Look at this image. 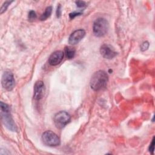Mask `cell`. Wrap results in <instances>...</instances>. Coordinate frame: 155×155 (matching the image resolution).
Segmentation results:
<instances>
[{
    "label": "cell",
    "instance_id": "obj_1",
    "mask_svg": "<svg viewBox=\"0 0 155 155\" xmlns=\"http://www.w3.org/2000/svg\"><path fill=\"white\" fill-rule=\"evenodd\" d=\"M108 81L107 73L104 70H98L94 73L90 79V87L94 91L104 89Z\"/></svg>",
    "mask_w": 155,
    "mask_h": 155
},
{
    "label": "cell",
    "instance_id": "obj_2",
    "mask_svg": "<svg viewBox=\"0 0 155 155\" xmlns=\"http://www.w3.org/2000/svg\"><path fill=\"white\" fill-rule=\"evenodd\" d=\"M1 114L2 123L6 128L12 131H16L17 130L16 125L10 113V108L5 103L1 102Z\"/></svg>",
    "mask_w": 155,
    "mask_h": 155
},
{
    "label": "cell",
    "instance_id": "obj_3",
    "mask_svg": "<svg viewBox=\"0 0 155 155\" xmlns=\"http://www.w3.org/2000/svg\"><path fill=\"white\" fill-rule=\"evenodd\" d=\"M108 28L109 24L107 19L103 18H99L93 23V33L97 37H102L107 33Z\"/></svg>",
    "mask_w": 155,
    "mask_h": 155
},
{
    "label": "cell",
    "instance_id": "obj_4",
    "mask_svg": "<svg viewBox=\"0 0 155 155\" xmlns=\"http://www.w3.org/2000/svg\"><path fill=\"white\" fill-rule=\"evenodd\" d=\"M42 140L43 143L48 146L56 147L59 145L61 141L58 136L54 132L48 130L42 134Z\"/></svg>",
    "mask_w": 155,
    "mask_h": 155
},
{
    "label": "cell",
    "instance_id": "obj_5",
    "mask_svg": "<svg viewBox=\"0 0 155 155\" xmlns=\"http://www.w3.org/2000/svg\"><path fill=\"white\" fill-rule=\"evenodd\" d=\"M71 119L70 115L65 111H61L57 113L54 117V123L58 128H64Z\"/></svg>",
    "mask_w": 155,
    "mask_h": 155
},
{
    "label": "cell",
    "instance_id": "obj_6",
    "mask_svg": "<svg viewBox=\"0 0 155 155\" xmlns=\"http://www.w3.org/2000/svg\"><path fill=\"white\" fill-rule=\"evenodd\" d=\"M1 84L4 89L7 91H12L15 85V80L13 73L10 71H5L4 72Z\"/></svg>",
    "mask_w": 155,
    "mask_h": 155
},
{
    "label": "cell",
    "instance_id": "obj_7",
    "mask_svg": "<svg viewBox=\"0 0 155 155\" xmlns=\"http://www.w3.org/2000/svg\"><path fill=\"white\" fill-rule=\"evenodd\" d=\"M85 31L83 29H78L74 31L68 38V43L71 45H75L79 43L85 36Z\"/></svg>",
    "mask_w": 155,
    "mask_h": 155
},
{
    "label": "cell",
    "instance_id": "obj_8",
    "mask_svg": "<svg viewBox=\"0 0 155 155\" xmlns=\"http://www.w3.org/2000/svg\"><path fill=\"white\" fill-rule=\"evenodd\" d=\"M100 53L101 55L105 59H111L114 58L117 53L114 51V48L108 44H103L100 48Z\"/></svg>",
    "mask_w": 155,
    "mask_h": 155
},
{
    "label": "cell",
    "instance_id": "obj_9",
    "mask_svg": "<svg viewBox=\"0 0 155 155\" xmlns=\"http://www.w3.org/2000/svg\"><path fill=\"white\" fill-rule=\"evenodd\" d=\"M64 58V52L61 50H58L50 56L48 59V63L50 65L55 66L61 62Z\"/></svg>",
    "mask_w": 155,
    "mask_h": 155
},
{
    "label": "cell",
    "instance_id": "obj_10",
    "mask_svg": "<svg viewBox=\"0 0 155 155\" xmlns=\"http://www.w3.org/2000/svg\"><path fill=\"white\" fill-rule=\"evenodd\" d=\"M44 84L42 81H38L34 85L33 97L36 100H40L44 95Z\"/></svg>",
    "mask_w": 155,
    "mask_h": 155
},
{
    "label": "cell",
    "instance_id": "obj_11",
    "mask_svg": "<svg viewBox=\"0 0 155 155\" xmlns=\"http://www.w3.org/2000/svg\"><path fill=\"white\" fill-rule=\"evenodd\" d=\"M65 53L66 55V57L71 59L74 58V54H75V50L74 48L70 47H65Z\"/></svg>",
    "mask_w": 155,
    "mask_h": 155
},
{
    "label": "cell",
    "instance_id": "obj_12",
    "mask_svg": "<svg viewBox=\"0 0 155 155\" xmlns=\"http://www.w3.org/2000/svg\"><path fill=\"white\" fill-rule=\"evenodd\" d=\"M51 12H52V7L51 6L47 7L45 10V12L41 16L40 19L41 21L46 20L48 18H49L50 16V15L51 14Z\"/></svg>",
    "mask_w": 155,
    "mask_h": 155
},
{
    "label": "cell",
    "instance_id": "obj_13",
    "mask_svg": "<svg viewBox=\"0 0 155 155\" xmlns=\"http://www.w3.org/2000/svg\"><path fill=\"white\" fill-rule=\"evenodd\" d=\"M13 1H5L4 2V4H2V7H1V10H0V11H1V14H2L4 12H5L6 11V10H7V8H8V7L9 6V5Z\"/></svg>",
    "mask_w": 155,
    "mask_h": 155
},
{
    "label": "cell",
    "instance_id": "obj_14",
    "mask_svg": "<svg viewBox=\"0 0 155 155\" xmlns=\"http://www.w3.org/2000/svg\"><path fill=\"white\" fill-rule=\"evenodd\" d=\"M36 14L35 13V11L33 10H30L28 13V20L30 21H34L36 18Z\"/></svg>",
    "mask_w": 155,
    "mask_h": 155
},
{
    "label": "cell",
    "instance_id": "obj_15",
    "mask_svg": "<svg viewBox=\"0 0 155 155\" xmlns=\"http://www.w3.org/2000/svg\"><path fill=\"white\" fill-rule=\"evenodd\" d=\"M148 47H149V42L148 41H145L141 44L140 50H141V51H143L147 50L148 48Z\"/></svg>",
    "mask_w": 155,
    "mask_h": 155
},
{
    "label": "cell",
    "instance_id": "obj_16",
    "mask_svg": "<svg viewBox=\"0 0 155 155\" xmlns=\"http://www.w3.org/2000/svg\"><path fill=\"white\" fill-rule=\"evenodd\" d=\"M154 137H153L152 141L150 145V147H149V151L150 153H151L152 154H153L154 152Z\"/></svg>",
    "mask_w": 155,
    "mask_h": 155
},
{
    "label": "cell",
    "instance_id": "obj_17",
    "mask_svg": "<svg viewBox=\"0 0 155 155\" xmlns=\"http://www.w3.org/2000/svg\"><path fill=\"white\" fill-rule=\"evenodd\" d=\"M81 14H82V12H73L70 13L69 16H70V19H73L76 16L81 15Z\"/></svg>",
    "mask_w": 155,
    "mask_h": 155
},
{
    "label": "cell",
    "instance_id": "obj_18",
    "mask_svg": "<svg viewBox=\"0 0 155 155\" xmlns=\"http://www.w3.org/2000/svg\"><path fill=\"white\" fill-rule=\"evenodd\" d=\"M76 5L78 7H84L86 5V3L84 1H76L75 2Z\"/></svg>",
    "mask_w": 155,
    "mask_h": 155
},
{
    "label": "cell",
    "instance_id": "obj_19",
    "mask_svg": "<svg viewBox=\"0 0 155 155\" xmlns=\"http://www.w3.org/2000/svg\"><path fill=\"white\" fill-rule=\"evenodd\" d=\"M61 14V7L60 4H59V5L58 6L57 10H56V16H57V17L58 18L60 17Z\"/></svg>",
    "mask_w": 155,
    "mask_h": 155
}]
</instances>
